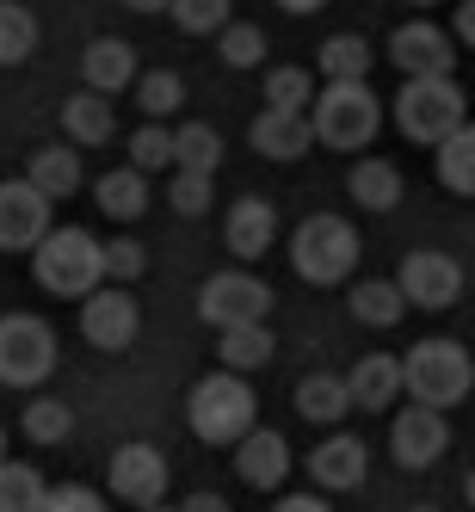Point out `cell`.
Returning a JSON list of instances; mask_svg holds the SVG:
<instances>
[{
  "instance_id": "obj_1",
  "label": "cell",
  "mask_w": 475,
  "mask_h": 512,
  "mask_svg": "<svg viewBox=\"0 0 475 512\" xmlns=\"http://www.w3.org/2000/svg\"><path fill=\"white\" fill-rule=\"evenodd\" d=\"M31 278H38V290H50V297H68L81 303L93 284H105V241L93 229H44V241L31 247Z\"/></svg>"
},
{
  "instance_id": "obj_2",
  "label": "cell",
  "mask_w": 475,
  "mask_h": 512,
  "mask_svg": "<svg viewBox=\"0 0 475 512\" xmlns=\"http://www.w3.org/2000/svg\"><path fill=\"white\" fill-rule=\"evenodd\" d=\"M309 124H315L321 149L358 155V149H371L377 130H383V99L371 93V81H327L309 99Z\"/></svg>"
},
{
  "instance_id": "obj_3",
  "label": "cell",
  "mask_w": 475,
  "mask_h": 512,
  "mask_svg": "<svg viewBox=\"0 0 475 512\" xmlns=\"http://www.w3.org/2000/svg\"><path fill=\"white\" fill-rule=\"evenodd\" d=\"M475 389V352L463 340H445V334H432V340H414V352L401 358V395H414L426 401V408H457V401H469Z\"/></svg>"
},
{
  "instance_id": "obj_4",
  "label": "cell",
  "mask_w": 475,
  "mask_h": 512,
  "mask_svg": "<svg viewBox=\"0 0 475 512\" xmlns=\"http://www.w3.org/2000/svg\"><path fill=\"white\" fill-rule=\"evenodd\" d=\"M358 253H364L358 229L346 223V216H334V210H315V216H303V223L290 229V266H297V278L315 284V290L346 284L358 272Z\"/></svg>"
},
{
  "instance_id": "obj_5",
  "label": "cell",
  "mask_w": 475,
  "mask_h": 512,
  "mask_svg": "<svg viewBox=\"0 0 475 512\" xmlns=\"http://www.w3.org/2000/svg\"><path fill=\"white\" fill-rule=\"evenodd\" d=\"M253 420H260V395H253V383L241 371H229V364L198 377L192 395H186V426L204 438V445H235Z\"/></svg>"
},
{
  "instance_id": "obj_6",
  "label": "cell",
  "mask_w": 475,
  "mask_h": 512,
  "mask_svg": "<svg viewBox=\"0 0 475 512\" xmlns=\"http://www.w3.org/2000/svg\"><path fill=\"white\" fill-rule=\"evenodd\" d=\"M469 118V93L457 87V75H401V93H395V130L432 149L445 142L457 124Z\"/></svg>"
},
{
  "instance_id": "obj_7",
  "label": "cell",
  "mask_w": 475,
  "mask_h": 512,
  "mask_svg": "<svg viewBox=\"0 0 475 512\" xmlns=\"http://www.w3.org/2000/svg\"><path fill=\"white\" fill-rule=\"evenodd\" d=\"M56 327L44 315H0V383L7 389H38L56 371Z\"/></svg>"
},
{
  "instance_id": "obj_8",
  "label": "cell",
  "mask_w": 475,
  "mask_h": 512,
  "mask_svg": "<svg viewBox=\"0 0 475 512\" xmlns=\"http://www.w3.org/2000/svg\"><path fill=\"white\" fill-rule=\"evenodd\" d=\"M142 334V309L130 297V284H93L87 297H81V340L93 352H130Z\"/></svg>"
},
{
  "instance_id": "obj_9",
  "label": "cell",
  "mask_w": 475,
  "mask_h": 512,
  "mask_svg": "<svg viewBox=\"0 0 475 512\" xmlns=\"http://www.w3.org/2000/svg\"><path fill=\"white\" fill-rule=\"evenodd\" d=\"M272 284L266 278H253L247 266H229V272H216V278H204V290H198V315L210 321V327H241V321H266L272 315Z\"/></svg>"
},
{
  "instance_id": "obj_10",
  "label": "cell",
  "mask_w": 475,
  "mask_h": 512,
  "mask_svg": "<svg viewBox=\"0 0 475 512\" xmlns=\"http://www.w3.org/2000/svg\"><path fill=\"white\" fill-rule=\"evenodd\" d=\"M395 284H401V297H408V309L438 315V309H457V297H463V266L451 260V253H438V247H414L408 260H401Z\"/></svg>"
},
{
  "instance_id": "obj_11",
  "label": "cell",
  "mask_w": 475,
  "mask_h": 512,
  "mask_svg": "<svg viewBox=\"0 0 475 512\" xmlns=\"http://www.w3.org/2000/svg\"><path fill=\"white\" fill-rule=\"evenodd\" d=\"M445 451H451V420H445V408H426V401L395 408V420H389V457L401 469H432Z\"/></svg>"
},
{
  "instance_id": "obj_12",
  "label": "cell",
  "mask_w": 475,
  "mask_h": 512,
  "mask_svg": "<svg viewBox=\"0 0 475 512\" xmlns=\"http://www.w3.org/2000/svg\"><path fill=\"white\" fill-rule=\"evenodd\" d=\"M389 62L401 75H457V38L432 19H408L389 31Z\"/></svg>"
},
{
  "instance_id": "obj_13",
  "label": "cell",
  "mask_w": 475,
  "mask_h": 512,
  "mask_svg": "<svg viewBox=\"0 0 475 512\" xmlns=\"http://www.w3.org/2000/svg\"><path fill=\"white\" fill-rule=\"evenodd\" d=\"M50 229V198L31 179H0V253H31Z\"/></svg>"
},
{
  "instance_id": "obj_14",
  "label": "cell",
  "mask_w": 475,
  "mask_h": 512,
  "mask_svg": "<svg viewBox=\"0 0 475 512\" xmlns=\"http://www.w3.org/2000/svg\"><path fill=\"white\" fill-rule=\"evenodd\" d=\"M309 475H315L321 494H352V488H364V475H371V445H364L358 432H327L309 451Z\"/></svg>"
},
{
  "instance_id": "obj_15",
  "label": "cell",
  "mask_w": 475,
  "mask_h": 512,
  "mask_svg": "<svg viewBox=\"0 0 475 512\" xmlns=\"http://www.w3.org/2000/svg\"><path fill=\"white\" fill-rule=\"evenodd\" d=\"M235 475H241L253 494H278L284 475H290V445H284V432H272V426L253 420V426L235 438Z\"/></svg>"
},
{
  "instance_id": "obj_16",
  "label": "cell",
  "mask_w": 475,
  "mask_h": 512,
  "mask_svg": "<svg viewBox=\"0 0 475 512\" xmlns=\"http://www.w3.org/2000/svg\"><path fill=\"white\" fill-rule=\"evenodd\" d=\"M112 494L130 506H161L167 500V457L155 445H118L112 451Z\"/></svg>"
},
{
  "instance_id": "obj_17",
  "label": "cell",
  "mask_w": 475,
  "mask_h": 512,
  "mask_svg": "<svg viewBox=\"0 0 475 512\" xmlns=\"http://www.w3.org/2000/svg\"><path fill=\"white\" fill-rule=\"evenodd\" d=\"M223 241H229V253L241 266H253V260H266L272 253V241H278V210L266 204V198H235L229 204V216H223Z\"/></svg>"
},
{
  "instance_id": "obj_18",
  "label": "cell",
  "mask_w": 475,
  "mask_h": 512,
  "mask_svg": "<svg viewBox=\"0 0 475 512\" xmlns=\"http://www.w3.org/2000/svg\"><path fill=\"white\" fill-rule=\"evenodd\" d=\"M247 142H253L266 161H303V155L315 149V124H309V112H284V105H266V112L247 124Z\"/></svg>"
},
{
  "instance_id": "obj_19",
  "label": "cell",
  "mask_w": 475,
  "mask_h": 512,
  "mask_svg": "<svg viewBox=\"0 0 475 512\" xmlns=\"http://www.w3.org/2000/svg\"><path fill=\"white\" fill-rule=\"evenodd\" d=\"M346 389H352V408L364 414H389L401 401V358L389 352H364L352 371H346Z\"/></svg>"
},
{
  "instance_id": "obj_20",
  "label": "cell",
  "mask_w": 475,
  "mask_h": 512,
  "mask_svg": "<svg viewBox=\"0 0 475 512\" xmlns=\"http://www.w3.org/2000/svg\"><path fill=\"white\" fill-rule=\"evenodd\" d=\"M62 130H68V142H75V149H105V142L118 136L112 93H93V87L68 93V99H62Z\"/></svg>"
},
{
  "instance_id": "obj_21",
  "label": "cell",
  "mask_w": 475,
  "mask_h": 512,
  "mask_svg": "<svg viewBox=\"0 0 475 512\" xmlns=\"http://www.w3.org/2000/svg\"><path fill=\"white\" fill-rule=\"evenodd\" d=\"M25 179H31V186H38L50 204L75 198V192L87 186V173H81V155H75V142H44V149H31V161H25Z\"/></svg>"
},
{
  "instance_id": "obj_22",
  "label": "cell",
  "mask_w": 475,
  "mask_h": 512,
  "mask_svg": "<svg viewBox=\"0 0 475 512\" xmlns=\"http://www.w3.org/2000/svg\"><path fill=\"white\" fill-rule=\"evenodd\" d=\"M346 192H352V204H358V210L383 216V210H395V204H401L408 179H401V167H395V161L364 155V161H352V173H346Z\"/></svg>"
},
{
  "instance_id": "obj_23",
  "label": "cell",
  "mask_w": 475,
  "mask_h": 512,
  "mask_svg": "<svg viewBox=\"0 0 475 512\" xmlns=\"http://www.w3.org/2000/svg\"><path fill=\"white\" fill-rule=\"evenodd\" d=\"M81 81L93 87V93H124L130 81H136V50L124 44V38H93L87 50H81Z\"/></svg>"
},
{
  "instance_id": "obj_24",
  "label": "cell",
  "mask_w": 475,
  "mask_h": 512,
  "mask_svg": "<svg viewBox=\"0 0 475 512\" xmlns=\"http://www.w3.org/2000/svg\"><path fill=\"white\" fill-rule=\"evenodd\" d=\"M272 352H278V340H272V327H266V321L216 327V358H223L229 371H241V377H253V371H266V364H272Z\"/></svg>"
},
{
  "instance_id": "obj_25",
  "label": "cell",
  "mask_w": 475,
  "mask_h": 512,
  "mask_svg": "<svg viewBox=\"0 0 475 512\" xmlns=\"http://www.w3.org/2000/svg\"><path fill=\"white\" fill-rule=\"evenodd\" d=\"M93 204L112 216V223H136L142 210H149V173L142 167H112L93 179Z\"/></svg>"
},
{
  "instance_id": "obj_26",
  "label": "cell",
  "mask_w": 475,
  "mask_h": 512,
  "mask_svg": "<svg viewBox=\"0 0 475 512\" xmlns=\"http://www.w3.org/2000/svg\"><path fill=\"white\" fill-rule=\"evenodd\" d=\"M432 173H438V186L457 192V198H475V124L463 118L445 142H432Z\"/></svg>"
},
{
  "instance_id": "obj_27",
  "label": "cell",
  "mask_w": 475,
  "mask_h": 512,
  "mask_svg": "<svg viewBox=\"0 0 475 512\" xmlns=\"http://www.w3.org/2000/svg\"><path fill=\"white\" fill-rule=\"evenodd\" d=\"M346 408H352L346 377L315 371V377H303V383H297V414H303L309 426H340V420H346Z\"/></svg>"
},
{
  "instance_id": "obj_28",
  "label": "cell",
  "mask_w": 475,
  "mask_h": 512,
  "mask_svg": "<svg viewBox=\"0 0 475 512\" xmlns=\"http://www.w3.org/2000/svg\"><path fill=\"white\" fill-rule=\"evenodd\" d=\"M371 62H377V50L358 38V31H334L321 50H315V68L327 81H371Z\"/></svg>"
},
{
  "instance_id": "obj_29",
  "label": "cell",
  "mask_w": 475,
  "mask_h": 512,
  "mask_svg": "<svg viewBox=\"0 0 475 512\" xmlns=\"http://www.w3.org/2000/svg\"><path fill=\"white\" fill-rule=\"evenodd\" d=\"M401 315H408V297H401L395 278H364V284H352V321L358 327H401Z\"/></svg>"
},
{
  "instance_id": "obj_30",
  "label": "cell",
  "mask_w": 475,
  "mask_h": 512,
  "mask_svg": "<svg viewBox=\"0 0 475 512\" xmlns=\"http://www.w3.org/2000/svg\"><path fill=\"white\" fill-rule=\"evenodd\" d=\"M130 93H136V112H142V118H173L179 105H186V81H179L173 68H149V75L136 68Z\"/></svg>"
},
{
  "instance_id": "obj_31",
  "label": "cell",
  "mask_w": 475,
  "mask_h": 512,
  "mask_svg": "<svg viewBox=\"0 0 475 512\" xmlns=\"http://www.w3.org/2000/svg\"><path fill=\"white\" fill-rule=\"evenodd\" d=\"M173 167H198V173H216L223 167V130L216 124H179L173 130Z\"/></svg>"
},
{
  "instance_id": "obj_32",
  "label": "cell",
  "mask_w": 475,
  "mask_h": 512,
  "mask_svg": "<svg viewBox=\"0 0 475 512\" xmlns=\"http://www.w3.org/2000/svg\"><path fill=\"white\" fill-rule=\"evenodd\" d=\"M31 50H38V19H31V7L0 0V68L31 62Z\"/></svg>"
},
{
  "instance_id": "obj_33",
  "label": "cell",
  "mask_w": 475,
  "mask_h": 512,
  "mask_svg": "<svg viewBox=\"0 0 475 512\" xmlns=\"http://www.w3.org/2000/svg\"><path fill=\"white\" fill-rule=\"evenodd\" d=\"M0 512H44V475L31 463L0 457Z\"/></svg>"
},
{
  "instance_id": "obj_34",
  "label": "cell",
  "mask_w": 475,
  "mask_h": 512,
  "mask_svg": "<svg viewBox=\"0 0 475 512\" xmlns=\"http://www.w3.org/2000/svg\"><path fill=\"white\" fill-rule=\"evenodd\" d=\"M75 432V414H68V401H56V395H38V401H25V438L31 445H62V438Z\"/></svg>"
},
{
  "instance_id": "obj_35",
  "label": "cell",
  "mask_w": 475,
  "mask_h": 512,
  "mask_svg": "<svg viewBox=\"0 0 475 512\" xmlns=\"http://www.w3.org/2000/svg\"><path fill=\"white\" fill-rule=\"evenodd\" d=\"M235 0H167V19L186 31V38H216V31H223L235 13Z\"/></svg>"
},
{
  "instance_id": "obj_36",
  "label": "cell",
  "mask_w": 475,
  "mask_h": 512,
  "mask_svg": "<svg viewBox=\"0 0 475 512\" xmlns=\"http://www.w3.org/2000/svg\"><path fill=\"white\" fill-rule=\"evenodd\" d=\"M216 56H223L229 68H260L266 62V31L247 25V19H229L223 31H216Z\"/></svg>"
},
{
  "instance_id": "obj_37",
  "label": "cell",
  "mask_w": 475,
  "mask_h": 512,
  "mask_svg": "<svg viewBox=\"0 0 475 512\" xmlns=\"http://www.w3.org/2000/svg\"><path fill=\"white\" fill-rule=\"evenodd\" d=\"M167 204H173L179 216H204V210L216 204V173L173 167V179H167Z\"/></svg>"
},
{
  "instance_id": "obj_38",
  "label": "cell",
  "mask_w": 475,
  "mask_h": 512,
  "mask_svg": "<svg viewBox=\"0 0 475 512\" xmlns=\"http://www.w3.org/2000/svg\"><path fill=\"white\" fill-rule=\"evenodd\" d=\"M309 99H315V75L297 62H284V68H266V105H284V112H309Z\"/></svg>"
},
{
  "instance_id": "obj_39",
  "label": "cell",
  "mask_w": 475,
  "mask_h": 512,
  "mask_svg": "<svg viewBox=\"0 0 475 512\" xmlns=\"http://www.w3.org/2000/svg\"><path fill=\"white\" fill-rule=\"evenodd\" d=\"M130 167H142V173L173 167V130H167V118H142V130L130 136Z\"/></svg>"
},
{
  "instance_id": "obj_40",
  "label": "cell",
  "mask_w": 475,
  "mask_h": 512,
  "mask_svg": "<svg viewBox=\"0 0 475 512\" xmlns=\"http://www.w3.org/2000/svg\"><path fill=\"white\" fill-rule=\"evenodd\" d=\"M142 272H149V247H142L136 235L105 241V278H112V284H136Z\"/></svg>"
},
{
  "instance_id": "obj_41",
  "label": "cell",
  "mask_w": 475,
  "mask_h": 512,
  "mask_svg": "<svg viewBox=\"0 0 475 512\" xmlns=\"http://www.w3.org/2000/svg\"><path fill=\"white\" fill-rule=\"evenodd\" d=\"M99 506L105 500L87 482H56V488H44V512H99Z\"/></svg>"
},
{
  "instance_id": "obj_42",
  "label": "cell",
  "mask_w": 475,
  "mask_h": 512,
  "mask_svg": "<svg viewBox=\"0 0 475 512\" xmlns=\"http://www.w3.org/2000/svg\"><path fill=\"white\" fill-rule=\"evenodd\" d=\"M451 38H457V44H469V50H475V0H463V7H457V13H451Z\"/></svg>"
},
{
  "instance_id": "obj_43",
  "label": "cell",
  "mask_w": 475,
  "mask_h": 512,
  "mask_svg": "<svg viewBox=\"0 0 475 512\" xmlns=\"http://www.w3.org/2000/svg\"><path fill=\"white\" fill-rule=\"evenodd\" d=\"M272 506H278V512H327V500H321L315 488H309V494H284V500H272Z\"/></svg>"
},
{
  "instance_id": "obj_44",
  "label": "cell",
  "mask_w": 475,
  "mask_h": 512,
  "mask_svg": "<svg viewBox=\"0 0 475 512\" xmlns=\"http://www.w3.org/2000/svg\"><path fill=\"white\" fill-rule=\"evenodd\" d=\"M278 7H284L290 19H309V13H321V7H327V0H278Z\"/></svg>"
},
{
  "instance_id": "obj_45",
  "label": "cell",
  "mask_w": 475,
  "mask_h": 512,
  "mask_svg": "<svg viewBox=\"0 0 475 512\" xmlns=\"http://www.w3.org/2000/svg\"><path fill=\"white\" fill-rule=\"evenodd\" d=\"M223 506H229L223 494H192V500H186V512H223Z\"/></svg>"
},
{
  "instance_id": "obj_46",
  "label": "cell",
  "mask_w": 475,
  "mask_h": 512,
  "mask_svg": "<svg viewBox=\"0 0 475 512\" xmlns=\"http://www.w3.org/2000/svg\"><path fill=\"white\" fill-rule=\"evenodd\" d=\"M118 7H130V13H167V0H118Z\"/></svg>"
},
{
  "instance_id": "obj_47",
  "label": "cell",
  "mask_w": 475,
  "mask_h": 512,
  "mask_svg": "<svg viewBox=\"0 0 475 512\" xmlns=\"http://www.w3.org/2000/svg\"><path fill=\"white\" fill-rule=\"evenodd\" d=\"M463 500H469V506H475V475H469V482H463Z\"/></svg>"
},
{
  "instance_id": "obj_48",
  "label": "cell",
  "mask_w": 475,
  "mask_h": 512,
  "mask_svg": "<svg viewBox=\"0 0 475 512\" xmlns=\"http://www.w3.org/2000/svg\"><path fill=\"white\" fill-rule=\"evenodd\" d=\"M0 457H7V426H0Z\"/></svg>"
},
{
  "instance_id": "obj_49",
  "label": "cell",
  "mask_w": 475,
  "mask_h": 512,
  "mask_svg": "<svg viewBox=\"0 0 475 512\" xmlns=\"http://www.w3.org/2000/svg\"><path fill=\"white\" fill-rule=\"evenodd\" d=\"M408 7H438V0H408Z\"/></svg>"
}]
</instances>
